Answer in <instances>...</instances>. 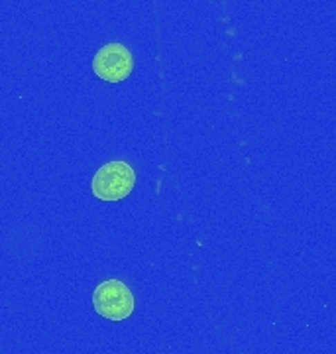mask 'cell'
<instances>
[{
  "instance_id": "2",
  "label": "cell",
  "mask_w": 336,
  "mask_h": 354,
  "mask_svg": "<svg viewBox=\"0 0 336 354\" xmlns=\"http://www.w3.org/2000/svg\"><path fill=\"white\" fill-rule=\"evenodd\" d=\"M134 293L120 279H104L93 291V307L109 321H124L134 313Z\"/></svg>"
},
{
  "instance_id": "1",
  "label": "cell",
  "mask_w": 336,
  "mask_h": 354,
  "mask_svg": "<svg viewBox=\"0 0 336 354\" xmlns=\"http://www.w3.org/2000/svg\"><path fill=\"white\" fill-rule=\"evenodd\" d=\"M136 183V171L126 162L100 165L91 181V191L100 201H120L130 195Z\"/></svg>"
},
{
  "instance_id": "3",
  "label": "cell",
  "mask_w": 336,
  "mask_h": 354,
  "mask_svg": "<svg viewBox=\"0 0 336 354\" xmlns=\"http://www.w3.org/2000/svg\"><path fill=\"white\" fill-rule=\"evenodd\" d=\"M93 71L106 83H120L134 71V57L122 44H106L97 51Z\"/></svg>"
}]
</instances>
